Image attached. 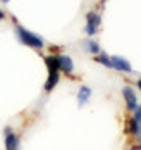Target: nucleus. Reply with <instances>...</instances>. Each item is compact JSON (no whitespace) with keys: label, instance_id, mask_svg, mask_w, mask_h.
I'll use <instances>...</instances> for the list:
<instances>
[{"label":"nucleus","instance_id":"11","mask_svg":"<svg viewBox=\"0 0 141 150\" xmlns=\"http://www.w3.org/2000/svg\"><path fill=\"white\" fill-rule=\"evenodd\" d=\"M95 60L96 62H100V64H103L105 67H110L112 69V60L107 54H98V55H95Z\"/></svg>","mask_w":141,"mask_h":150},{"label":"nucleus","instance_id":"1","mask_svg":"<svg viewBox=\"0 0 141 150\" xmlns=\"http://www.w3.org/2000/svg\"><path fill=\"white\" fill-rule=\"evenodd\" d=\"M14 31H16L17 40H19L22 45L31 47V48H38V50L45 47V42H43V38H41L40 35H36V33H33V31H28L26 28H22V26H19V24H17L16 28H14Z\"/></svg>","mask_w":141,"mask_h":150},{"label":"nucleus","instance_id":"2","mask_svg":"<svg viewBox=\"0 0 141 150\" xmlns=\"http://www.w3.org/2000/svg\"><path fill=\"white\" fill-rule=\"evenodd\" d=\"M127 131L134 136L136 140H140L141 142V105L136 107L134 116L127 121Z\"/></svg>","mask_w":141,"mask_h":150},{"label":"nucleus","instance_id":"10","mask_svg":"<svg viewBox=\"0 0 141 150\" xmlns=\"http://www.w3.org/2000/svg\"><path fill=\"white\" fill-rule=\"evenodd\" d=\"M45 64H47L48 73H55L59 71V62H57V55H47L45 57ZM60 73V71H59Z\"/></svg>","mask_w":141,"mask_h":150},{"label":"nucleus","instance_id":"4","mask_svg":"<svg viewBox=\"0 0 141 150\" xmlns=\"http://www.w3.org/2000/svg\"><path fill=\"white\" fill-rule=\"evenodd\" d=\"M122 97H124V100H126V107H127V110L134 112L136 107H138V97H136V91L133 90L131 86H124V88H122Z\"/></svg>","mask_w":141,"mask_h":150},{"label":"nucleus","instance_id":"5","mask_svg":"<svg viewBox=\"0 0 141 150\" xmlns=\"http://www.w3.org/2000/svg\"><path fill=\"white\" fill-rule=\"evenodd\" d=\"M98 26H100V16L96 14V12H88L86 14V35H90V36H93L95 33L98 31Z\"/></svg>","mask_w":141,"mask_h":150},{"label":"nucleus","instance_id":"6","mask_svg":"<svg viewBox=\"0 0 141 150\" xmlns=\"http://www.w3.org/2000/svg\"><path fill=\"white\" fill-rule=\"evenodd\" d=\"M110 60H112V69H117V71H122V73H133L131 64L126 59L119 57V55H112Z\"/></svg>","mask_w":141,"mask_h":150},{"label":"nucleus","instance_id":"7","mask_svg":"<svg viewBox=\"0 0 141 150\" xmlns=\"http://www.w3.org/2000/svg\"><path fill=\"white\" fill-rule=\"evenodd\" d=\"M57 62H59V71H62L65 74H71L74 71V62L69 55H57Z\"/></svg>","mask_w":141,"mask_h":150},{"label":"nucleus","instance_id":"3","mask_svg":"<svg viewBox=\"0 0 141 150\" xmlns=\"http://www.w3.org/2000/svg\"><path fill=\"white\" fill-rule=\"evenodd\" d=\"M4 140H5V150H19V147H21L19 136L14 133V129L11 126L4 128Z\"/></svg>","mask_w":141,"mask_h":150},{"label":"nucleus","instance_id":"12","mask_svg":"<svg viewBox=\"0 0 141 150\" xmlns=\"http://www.w3.org/2000/svg\"><path fill=\"white\" fill-rule=\"evenodd\" d=\"M86 50H88L90 54H93V55H98V54H100V47H98V43H96L95 40H88V42H86Z\"/></svg>","mask_w":141,"mask_h":150},{"label":"nucleus","instance_id":"9","mask_svg":"<svg viewBox=\"0 0 141 150\" xmlns=\"http://www.w3.org/2000/svg\"><path fill=\"white\" fill-rule=\"evenodd\" d=\"M90 97H91V88H88V86H81L79 91H78V104L84 105L88 100H90Z\"/></svg>","mask_w":141,"mask_h":150},{"label":"nucleus","instance_id":"8","mask_svg":"<svg viewBox=\"0 0 141 150\" xmlns=\"http://www.w3.org/2000/svg\"><path fill=\"white\" fill-rule=\"evenodd\" d=\"M59 79H60V74H59V71H55V73H48V78H47V83H45V91H52L55 86H57V83H59Z\"/></svg>","mask_w":141,"mask_h":150},{"label":"nucleus","instance_id":"14","mask_svg":"<svg viewBox=\"0 0 141 150\" xmlns=\"http://www.w3.org/2000/svg\"><path fill=\"white\" fill-rule=\"evenodd\" d=\"M136 85H138V88H140V90H141V78H140V79H138V83H136Z\"/></svg>","mask_w":141,"mask_h":150},{"label":"nucleus","instance_id":"15","mask_svg":"<svg viewBox=\"0 0 141 150\" xmlns=\"http://www.w3.org/2000/svg\"><path fill=\"white\" fill-rule=\"evenodd\" d=\"M2 2H4V4H7V2H9V0H2Z\"/></svg>","mask_w":141,"mask_h":150},{"label":"nucleus","instance_id":"13","mask_svg":"<svg viewBox=\"0 0 141 150\" xmlns=\"http://www.w3.org/2000/svg\"><path fill=\"white\" fill-rule=\"evenodd\" d=\"M2 19H5V12H4V11L0 9V21H2Z\"/></svg>","mask_w":141,"mask_h":150}]
</instances>
